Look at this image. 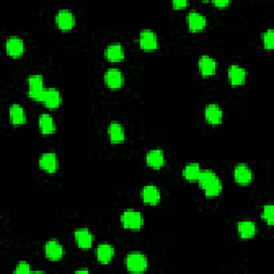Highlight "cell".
Wrapping results in <instances>:
<instances>
[{"mask_svg": "<svg viewBox=\"0 0 274 274\" xmlns=\"http://www.w3.org/2000/svg\"><path fill=\"white\" fill-rule=\"evenodd\" d=\"M121 223L124 228L138 230L144 225V217L135 210H126L121 215Z\"/></svg>", "mask_w": 274, "mask_h": 274, "instance_id": "3957f363", "label": "cell"}, {"mask_svg": "<svg viewBox=\"0 0 274 274\" xmlns=\"http://www.w3.org/2000/svg\"><path fill=\"white\" fill-rule=\"evenodd\" d=\"M214 5H216V7H220V8H224V7H226V5H228L230 2L228 1V0H216V1H213Z\"/></svg>", "mask_w": 274, "mask_h": 274, "instance_id": "4dcf8cb0", "label": "cell"}, {"mask_svg": "<svg viewBox=\"0 0 274 274\" xmlns=\"http://www.w3.org/2000/svg\"><path fill=\"white\" fill-rule=\"evenodd\" d=\"M28 85H29V90H38L44 88L43 87V77L39 74H34L31 75L28 78Z\"/></svg>", "mask_w": 274, "mask_h": 274, "instance_id": "4316f807", "label": "cell"}, {"mask_svg": "<svg viewBox=\"0 0 274 274\" xmlns=\"http://www.w3.org/2000/svg\"><path fill=\"white\" fill-rule=\"evenodd\" d=\"M104 80L109 88L118 89L123 85L124 77L123 74L118 68H109L104 74Z\"/></svg>", "mask_w": 274, "mask_h": 274, "instance_id": "5b68a950", "label": "cell"}, {"mask_svg": "<svg viewBox=\"0 0 274 274\" xmlns=\"http://www.w3.org/2000/svg\"><path fill=\"white\" fill-rule=\"evenodd\" d=\"M235 180L240 184H248L253 180L252 171L244 164L237 165L234 171Z\"/></svg>", "mask_w": 274, "mask_h": 274, "instance_id": "7c38bea8", "label": "cell"}, {"mask_svg": "<svg viewBox=\"0 0 274 274\" xmlns=\"http://www.w3.org/2000/svg\"><path fill=\"white\" fill-rule=\"evenodd\" d=\"M264 44L267 49H272L274 47V31L272 29L267 30L263 34Z\"/></svg>", "mask_w": 274, "mask_h": 274, "instance_id": "83f0119b", "label": "cell"}, {"mask_svg": "<svg viewBox=\"0 0 274 274\" xmlns=\"http://www.w3.org/2000/svg\"><path fill=\"white\" fill-rule=\"evenodd\" d=\"M198 67H199V71L203 74L204 76H211L215 74L216 72V61L211 58L210 56H202L201 59L198 61Z\"/></svg>", "mask_w": 274, "mask_h": 274, "instance_id": "8fae6325", "label": "cell"}, {"mask_svg": "<svg viewBox=\"0 0 274 274\" xmlns=\"http://www.w3.org/2000/svg\"><path fill=\"white\" fill-rule=\"evenodd\" d=\"M39 128L43 134H53L56 131L55 122L51 115L42 114L39 118Z\"/></svg>", "mask_w": 274, "mask_h": 274, "instance_id": "cb8c5ba5", "label": "cell"}, {"mask_svg": "<svg viewBox=\"0 0 274 274\" xmlns=\"http://www.w3.org/2000/svg\"><path fill=\"white\" fill-rule=\"evenodd\" d=\"M206 119L211 124H220L223 119V111L219 105L215 103L209 104L205 110Z\"/></svg>", "mask_w": 274, "mask_h": 274, "instance_id": "5bb4252c", "label": "cell"}, {"mask_svg": "<svg viewBox=\"0 0 274 274\" xmlns=\"http://www.w3.org/2000/svg\"><path fill=\"white\" fill-rule=\"evenodd\" d=\"M188 24L191 31L203 30L206 26V18L199 12L191 11L188 15Z\"/></svg>", "mask_w": 274, "mask_h": 274, "instance_id": "ac0fdd59", "label": "cell"}, {"mask_svg": "<svg viewBox=\"0 0 274 274\" xmlns=\"http://www.w3.org/2000/svg\"><path fill=\"white\" fill-rule=\"evenodd\" d=\"M48 108H57L61 103V95L56 88L46 89L44 101H43Z\"/></svg>", "mask_w": 274, "mask_h": 274, "instance_id": "7402d4cb", "label": "cell"}, {"mask_svg": "<svg viewBox=\"0 0 274 274\" xmlns=\"http://www.w3.org/2000/svg\"><path fill=\"white\" fill-rule=\"evenodd\" d=\"M30 271V266L26 261H21V263L16 266L15 269V273H29Z\"/></svg>", "mask_w": 274, "mask_h": 274, "instance_id": "f1b7e54d", "label": "cell"}, {"mask_svg": "<svg viewBox=\"0 0 274 274\" xmlns=\"http://www.w3.org/2000/svg\"><path fill=\"white\" fill-rule=\"evenodd\" d=\"M7 52L14 58L21 57L24 54V42L17 36H11L7 41Z\"/></svg>", "mask_w": 274, "mask_h": 274, "instance_id": "2e32d148", "label": "cell"}, {"mask_svg": "<svg viewBox=\"0 0 274 274\" xmlns=\"http://www.w3.org/2000/svg\"><path fill=\"white\" fill-rule=\"evenodd\" d=\"M201 166L198 163H192L186 165L183 170V177L189 181H197L199 175H201Z\"/></svg>", "mask_w": 274, "mask_h": 274, "instance_id": "d4e9b609", "label": "cell"}, {"mask_svg": "<svg viewBox=\"0 0 274 274\" xmlns=\"http://www.w3.org/2000/svg\"><path fill=\"white\" fill-rule=\"evenodd\" d=\"M189 4L188 1H184V0H180V1H172V5L175 7L176 9H181L186 7V5Z\"/></svg>", "mask_w": 274, "mask_h": 274, "instance_id": "f546056e", "label": "cell"}, {"mask_svg": "<svg viewBox=\"0 0 274 274\" xmlns=\"http://www.w3.org/2000/svg\"><path fill=\"white\" fill-rule=\"evenodd\" d=\"M75 240L77 245L83 250H88L92 246L93 236L87 228H79L75 230Z\"/></svg>", "mask_w": 274, "mask_h": 274, "instance_id": "4fadbf2b", "label": "cell"}, {"mask_svg": "<svg viewBox=\"0 0 274 274\" xmlns=\"http://www.w3.org/2000/svg\"><path fill=\"white\" fill-rule=\"evenodd\" d=\"M238 232L242 239H250L256 235V225L252 221H242L238 224Z\"/></svg>", "mask_w": 274, "mask_h": 274, "instance_id": "ffe728a7", "label": "cell"}, {"mask_svg": "<svg viewBox=\"0 0 274 274\" xmlns=\"http://www.w3.org/2000/svg\"><path fill=\"white\" fill-rule=\"evenodd\" d=\"M10 120L14 126H20L26 122V115L25 110L20 104H12L9 109Z\"/></svg>", "mask_w": 274, "mask_h": 274, "instance_id": "d6986e66", "label": "cell"}, {"mask_svg": "<svg viewBox=\"0 0 274 274\" xmlns=\"http://www.w3.org/2000/svg\"><path fill=\"white\" fill-rule=\"evenodd\" d=\"M45 255L48 259L53 261H58L64 256V248L57 240H49L44 246Z\"/></svg>", "mask_w": 274, "mask_h": 274, "instance_id": "ba28073f", "label": "cell"}, {"mask_svg": "<svg viewBox=\"0 0 274 274\" xmlns=\"http://www.w3.org/2000/svg\"><path fill=\"white\" fill-rule=\"evenodd\" d=\"M115 255V248L110 244L103 243L100 244L97 248V257L100 263L103 265L108 264L113 259Z\"/></svg>", "mask_w": 274, "mask_h": 274, "instance_id": "e0dca14e", "label": "cell"}, {"mask_svg": "<svg viewBox=\"0 0 274 274\" xmlns=\"http://www.w3.org/2000/svg\"><path fill=\"white\" fill-rule=\"evenodd\" d=\"M263 220L267 222L268 225H273L274 223V206L272 204H268L265 206L263 213H261Z\"/></svg>", "mask_w": 274, "mask_h": 274, "instance_id": "484cf974", "label": "cell"}, {"mask_svg": "<svg viewBox=\"0 0 274 274\" xmlns=\"http://www.w3.org/2000/svg\"><path fill=\"white\" fill-rule=\"evenodd\" d=\"M146 163L148 164V166L154 168V170H160L165 164L164 152L161 149L150 150L146 155Z\"/></svg>", "mask_w": 274, "mask_h": 274, "instance_id": "30bf717a", "label": "cell"}, {"mask_svg": "<svg viewBox=\"0 0 274 274\" xmlns=\"http://www.w3.org/2000/svg\"><path fill=\"white\" fill-rule=\"evenodd\" d=\"M141 197L149 205H157L161 201V193L155 185H147L141 191Z\"/></svg>", "mask_w": 274, "mask_h": 274, "instance_id": "9a60e30c", "label": "cell"}, {"mask_svg": "<svg viewBox=\"0 0 274 274\" xmlns=\"http://www.w3.org/2000/svg\"><path fill=\"white\" fill-rule=\"evenodd\" d=\"M39 165L43 171L47 172H55L58 168V160L56 154L53 152H48L42 154L39 160Z\"/></svg>", "mask_w": 274, "mask_h": 274, "instance_id": "9c48e42d", "label": "cell"}, {"mask_svg": "<svg viewBox=\"0 0 274 274\" xmlns=\"http://www.w3.org/2000/svg\"><path fill=\"white\" fill-rule=\"evenodd\" d=\"M56 23L62 30H70L75 24V18L70 10H60L56 15Z\"/></svg>", "mask_w": 274, "mask_h": 274, "instance_id": "8992f818", "label": "cell"}, {"mask_svg": "<svg viewBox=\"0 0 274 274\" xmlns=\"http://www.w3.org/2000/svg\"><path fill=\"white\" fill-rule=\"evenodd\" d=\"M83 272H84V273H87V272H89V271L87 270V269H82V270H77V271H76V273H83Z\"/></svg>", "mask_w": 274, "mask_h": 274, "instance_id": "1f68e13d", "label": "cell"}, {"mask_svg": "<svg viewBox=\"0 0 274 274\" xmlns=\"http://www.w3.org/2000/svg\"><path fill=\"white\" fill-rule=\"evenodd\" d=\"M228 78L233 86H240L245 83L246 72L242 67L233 65L228 68Z\"/></svg>", "mask_w": 274, "mask_h": 274, "instance_id": "52a82bcc", "label": "cell"}, {"mask_svg": "<svg viewBox=\"0 0 274 274\" xmlns=\"http://www.w3.org/2000/svg\"><path fill=\"white\" fill-rule=\"evenodd\" d=\"M197 181L205 191L207 197H216L222 192V183L220 178L215 175V172L210 170H205L201 171Z\"/></svg>", "mask_w": 274, "mask_h": 274, "instance_id": "6da1fadb", "label": "cell"}, {"mask_svg": "<svg viewBox=\"0 0 274 274\" xmlns=\"http://www.w3.org/2000/svg\"><path fill=\"white\" fill-rule=\"evenodd\" d=\"M108 135L111 142L114 144H119L124 140V130L120 123L118 122H111L108 127Z\"/></svg>", "mask_w": 274, "mask_h": 274, "instance_id": "44dd1931", "label": "cell"}, {"mask_svg": "<svg viewBox=\"0 0 274 274\" xmlns=\"http://www.w3.org/2000/svg\"><path fill=\"white\" fill-rule=\"evenodd\" d=\"M139 45L144 51H154L158 48V38L152 30H142L139 35Z\"/></svg>", "mask_w": 274, "mask_h": 274, "instance_id": "277c9868", "label": "cell"}, {"mask_svg": "<svg viewBox=\"0 0 274 274\" xmlns=\"http://www.w3.org/2000/svg\"><path fill=\"white\" fill-rule=\"evenodd\" d=\"M126 264L129 271L133 273L145 272L148 267L147 257L139 252H133L129 254L126 259Z\"/></svg>", "mask_w": 274, "mask_h": 274, "instance_id": "7a4b0ae2", "label": "cell"}, {"mask_svg": "<svg viewBox=\"0 0 274 274\" xmlns=\"http://www.w3.org/2000/svg\"><path fill=\"white\" fill-rule=\"evenodd\" d=\"M105 57L109 61H121L124 58V51L123 47L119 43L108 45L105 49Z\"/></svg>", "mask_w": 274, "mask_h": 274, "instance_id": "603a6c76", "label": "cell"}]
</instances>
